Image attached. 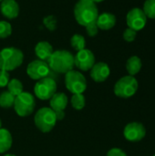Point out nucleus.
<instances>
[{"mask_svg": "<svg viewBox=\"0 0 155 156\" xmlns=\"http://www.w3.org/2000/svg\"><path fill=\"white\" fill-rule=\"evenodd\" d=\"M74 16L80 26L86 27L97 20L99 10L91 0H79L74 6Z\"/></svg>", "mask_w": 155, "mask_h": 156, "instance_id": "1", "label": "nucleus"}, {"mask_svg": "<svg viewBox=\"0 0 155 156\" xmlns=\"http://www.w3.org/2000/svg\"><path fill=\"white\" fill-rule=\"evenodd\" d=\"M49 69L55 72L66 74L74 68V56L68 50H56L47 60Z\"/></svg>", "mask_w": 155, "mask_h": 156, "instance_id": "2", "label": "nucleus"}, {"mask_svg": "<svg viewBox=\"0 0 155 156\" xmlns=\"http://www.w3.org/2000/svg\"><path fill=\"white\" fill-rule=\"evenodd\" d=\"M24 60L23 52L16 48H5L0 51V69L11 71L21 66Z\"/></svg>", "mask_w": 155, "mask_h": 156, "instance_id": "3", "label": "nucleus"}, {"mask_svg": "<svg viewBox=\"0 0 155 156\" xmlns=\"http://www.w3.org/2000/svg\"><path fill=\"white\" fill-rule=\"evenodd\" d=\"M139 83L134 76L127 75L122 77L114 85V93L122 99H129L132 97L138 90Z\"/></svg>", "mask_w": 155, "mask_h": 156, "instance_id": "4", "label": "nucleus"}, {"mask_svg": "<svg viewBox=\"0 0 155 156\" xmlns=\"http://www.w3.org/2000/svg\"><path fill=\"white\" fill-rule=\"evenodd\" d=\"M57 117L54 111L51 108H41L39 109L34 118L35 125L42 133H49L53 130L57 122Z\"/></svg>", "mask_w": 155, "mask_h": 156, "instance_id": "5", "label": "nucleus"}, {"mask_svg": "<svg viewBox=\"0 0 155 156\" xmlns=\"http://www.w3.org/2000/svg\"><path fill=\"white\" fill-rule=\"evenodd\" d=\"M13 107L18 116L26 117L34 112L36 100L31 93L23 91L19 95L16 96Z\"/></svg>", "mask_w": 155, "mask_h": 156, "instance_id": "6", "label": "nucleus"}, {"mask_svg": "<svg viewBox=\"0 0 155 156\" xmlns=\"http://www.w3.org/2000/svg\"><path fill=\"white\" fill-rule=\"evenodd\" d=\"M65 85L73 94L83 93L87 89V80L81 72L72 69L65 74Z\"/></svg>", "mask_w": 155, "mask_h": 156, "instance_id": "7", "label": "nucleus"}, {"mask_svg": "<svg viewBox=\"0 0 155 156\" xmlns=\"http://www.w3.org/2000/svg\"><path fill=\"white\" fill-rule=\"evenodd\" d=\"M57 92V83L49 77H46L37 80L34 86V93L37 98L42 101L50 100Z\"/></svg>", "mask_w": 155, "mask_h": 156, "instance_id": "8", "label": "nucleus"}, {"mask_svg": "<svg viewBox=\"0 0 155 156\" xmlns=\"http://www.w3.org/2000/svg\"><path fill=\"white\" fill-rule=\"evenodd\" d=\"M147 19L148 18L145 13L143 12V8L133 7L127 13L126 24L128 27L138 32L145 27L147 24Z\"/></svg>", "mask_w": 155, "mask_h": 156, "instance_id": "9", "label": "nucleus"}, {"mask_svg": "<svg viewBox=\"0 0 155 156\" xmlns=\"http://www.w3.org/2000/svg\"><path fill=\"white\" fill-rule=\"evenodd\" d=\"M49 71L50 69L48 62L41 59L33 60L26 67L27 76L34 80H39L41 79L48 77Z\"/></svg>", "mask_w": 155, "mask_h": 156, "instance_id": "10", "label": "nucleus"}, {"mask_svg": "<svg viewBox=\"0 0 155 156\" xmlns=\"http://www.w3.org/2000/svg\"><path fill=\"white\" fill-rule=\"evenodd\" d=\"M123 135L125 139L132 143H137L142 141L146 135L145 126L137 122L128 123L123 130Z\"/></svg>", "mask_w": 155, "mask_h": 156, "instance_id": "11", "label": "nucleus"}, {"mask_svg": "<svg viewBox=\"0 0 155 156\" xmlns=\"http://www.w3.org/2000/svg\"><path fill=\"white\" fill-rule=\"evenodd\" d=\"M95 63V56L90 49L84 48L77 51V54L74 56V65L82 71L90 70Z\"/></svg>", "mask_w": 155, "mask_h": 156, "instance_id": "12", "label": "nucleus"}, {"mask_svg": "<svg viewBox=\"0 0 155 156\" xmlns=\"http://www.w3.org/2000/svg\"><path fill=\"white\" fill-rule=\"evenodd\" d=\"M50 108L54 111L57 120L61 121L65 117V109L68 105V97L63 92H56L49 100Z\"/></svg>", "mask_w": 155, "mask_h": 156, "instance_id": "13", "label": "nucleus"}, {"mask_svg": "<svg viewBox=\"0 0 155 156\" xmlns=\"http://www.w3.org/2000/svg\"><path fill=\"white\" fill-rule=\"evenodd\" d=\"M111 74V69L105 62H97L90 69V77L96 82L105 81Z\"/></svg>", "mask_w": 155, "mask_h": 156, "instance_id": "14", "label": "nucleus"}, {"mask_svg": "<svg viewBox=\"0 0 155 156\" xmlns=\"http://www.w3.org/2000/svg\"><path fill=\"white\" fill-rule=\"evenodd\" d=\"M0 11L5 17L14 19L19 14V5L16 0H3L0 3Z\"/></svg>", "mask_w": 155, "mask_h": 156, "instance_id": "15", "label": "nucleus"}, {"mask_svg": "<svg viewBox=\"0 0 155 156\" xmlns=\"http://www.w3.org/2000/svg\"><path fill=\"white\" fill-rule=\"evenodd\" d=\"M116 16L112 13L104 12L100 15H99L96 24L99 27V29L101 30H110L114 27L116 25Z\"/></svg>", "mask_w": 155, "mask_h": 156, "instance_id": "16", "label": "nucleus"}, {"mask_svg": "<svg viewBox=\"0 0 155 156\" xmlns=\"http://www.w3.org/2000/svg\"><path fill=\"white\" fill-rule=\"evenodd\" d=\"M54 52L53 47L48 41H40L35 47V54L38 59L47 61Z\"/></svg>", "mask_w": 155, "mask_h": 156, "instance_id": "17", "label": "nucleus"}, {"mask_svg": "<svg viewBox=\"0 0 155 156\" xmlns=\"http://www.w3.org/2000/svg\"><path fill=\"white\" fill-rule=\"evenodd\" d=\"M143 67V61L138 56H132L127 59L126 62V70L131 76L137 75Z\"/></svg>", "mask_w": 155, "mask_h": 156, "instance_id": "18", "label": "nucleus"}, {"mask_svg": "<svg viewBox=\"0 0 155 156\" xmlns=\"http://www.w3.org/2000/svg\"><path fill=\"white\" fill-rule=\"evenodd\" d=\"M12 146V136L8 130L0 129V154L6 153Z\"/></svg>", "mask_w": 155, "mask_h": 156, "instance_id": "19", "label": "nucleus"}, {"mask_svg": "<svg viewBox=\"0 0 155 156\" xmlns=\"http://www.w3.org/2000/svg\"><path fill=\"white\" fill-rule=\"evenodd\" d=\"M7 90L12 94L14 95L15 97L19 95L20 93H22L24 90V87H23V84L22 82L17 80V79H13V80H10L8 84H7Z\"/></svg>", "mask_w": 155, "mask_h": 156, "instance_id": "20", "label": "nucleus"}, {"mask_svg": "<svg viewBox=\"0 0 155 156\" xmlns=\"http://www.w3.org/2000/svg\"><path fill=\"white\" fill-rule=\"evenodd\" d=\"M15 96L12 95L8 90H5L0 93V107L2 108H11L14 106Z\"/></svg>", "mask_w": 155, "mask_h": 156, "instance_id": "21", "label": "nucleus"}, {"mask_svg": "<svg viewBox=\"0 0 155 156\" xmlns=\"http://www.w3.org/2000/svg\"><path fill=\"white\" fill-rule=\"evenodd\" d=\"M70 45L77 51L84 49L85 48V45H86V41H85L84 37L79 35V34L73 35L71 37V38H70Z\"/></svg>", "mask_w": 155, "mask_h": 156, "instance_id": "22", "label": "nucleus"}, {"mask_svg": "<svg viewBox=\"0 0 155 156\" xmlns=\"http://www.w3.org/2000/svg\"><path fill=\"white\" fill-rule=\"evenodd\" d=\"M71 105L72 107L75 109V110H81L85 107V103H86V101H85V97L82 93H79V94H73L72 97H71Z\"/></svg>", "mask_w": 155, "mask_h": 156, "instance_id": "23", "label": "nucleus"}, {"mask_svg": "<svg viewBox=\"0 0 155 156\" xmlns=\"http://www.w3.org/2000/svg\"><path fill=\"white\" fill-rule=\"evenodd\" d=\"M143 10L147 18L155 19V0H145Z\"/></svg>", "mask_w": 155, "mask_h": 156, "instance_id": "24", "label": "nucleus"}, {"mask_svg": "<svg viewBox=\"0 0 155 156\" xmlns=\"http://www.w3.org/2000/svg\"><path fill=\"white\" fill-rule=\"evenodd\" d=\"M12 34V26L7 21H0V39L6 38Z\"/></svg>", "mask_w": 155, "mask_h": 156, "instance_id": "25", "label": "nucleus"}, {"mask_svg": "<svg viewBox=\"0 0 155 156\" xmlns=\"http://www.w3.org/2000/svg\"><path fill=\"white\" fill-rule=\"evenodd\" d=\"M43 24L49 31H53L57 27V19L53 16H48L43 19Z\"/></svg>", "mask_w": 155, "mask_h": 156, "instance_id": "26", "label": "nucleus"}, {"mask_svg": "<svg viewBox=\"0 0 155 156\" xmlns=\"http://www.w3.org/2000/svg\"><path fill=\"white\" fill-rule=\"evenodd\" d=\"M136 36H137V31L128 27L126 28L124 31H123V39L126 41V42H133L136 38Z\"/></svg>", "mask_w": 155, "mask_h": 156, "instance_id": "27", "label": "nucleus"}, {"mask_svg": "<svg viewBox=\"0 0 155 156\" xmlns=\"http://www.w3.org/2000/svg\"><path fill=\"white\" fill-rule=\"evenodd\" d=\"M86 27V32H87V34L90 36V37H95L97 34H98V32H99V27H98V26H97V24H96V21L95 22H92V23H90V24H89L88 26H86L85 27Z\"/></svg>", "mask_w": 155, "mask_h": 156, "instance_id": "28", "label": "nucleus"}, {"mask_svg": "<svg viewBox=\"0 0 155 156\" xmlns=\"http://www.w3.org/2000/svg\"><path fill=\"white\" fill-rule=\"evenodd\" d=\"M9 73L8 71L0 69V88L6 87L9 82Z\"/></svg>", "mask_w": 155, "mask_h": 156, "instance_id": "29", "label": "nucleus"}, {"mask_svg": "<svg viewBox=\"0 0 155 156\" xmlns=\"http://www.w3.org/2000/svg\"><path fill=\"white\" fill-rule=\"evenodd\" d=\"M106 156H127V154L123 150L120 148H112L107 153Z\"/></svg>", "mask_w": 155, "mask_h": 156, "instance_id": "30", "label": "nucleus"}, {"mask_svg": "<svg viewBox=\"0 0 155 156\" xmlns=\"http://www.w3.org/2000/svg\"><path fill=\"white\" fill-rule=\"evenodd\" d=\"M92 2H94L95 4H97V3H100V2H103L104 0H91Z\"/></svg>", "mask_w": 155, "mask_h": 156, "instance_id": "31", "label": "nucleus"}, {"mask_svg": "<svg viewBox=\"0 0 155 156\" xmlns=\"http://www.w3.org/2000/svg\"><path fill=\"white\" fill-rule=\"evenodd\" d=\"M4 156H16V155H14V154H5V155H4Z\"/></svg>", "mask_w": 155, "mask_h": 156, "instance_id": "32", "label": "nucleus"}, {"mask_svg": "<svg viewBox=\"0 0 155 156\" xmlns=\"http://www.w3.org/2000/svg\"><path fill=\"white\" fill-rule=\"evenodd\" d=\"M2 128V122H1V119H0V129Z\"/></svg>", "mask_w": 155, "mask_h": 156, "instance_id": "33", "label": "nucleus"}, {"mask_svg": "<svg viewBox=\"0 0 155 156\" xmlns=\"http://www.w3.org/2000/svg\"><path fill=\"white\" fill-rule=\"evenodd\" d=\"M2 1H3V0H0V3H1V2H2Z\"/></svg>", "mask_w": 155, "mask_h": 156, "instance_id": "34", "label": "nucleus"}, {"mask_svg": "<svg viewBox=\"0 0 155 156\" xmlns=\"http://www.w3.org/2000/svg\"><path fill=\"white\" fill-rule=\"evenodd\" d=\"M153 156H155V154H154V155H153Z\"/></svg>", "mask_w": 155, "mask_h": 156, "instance_id": "35", "label": "nucleus"}]
</instances>
